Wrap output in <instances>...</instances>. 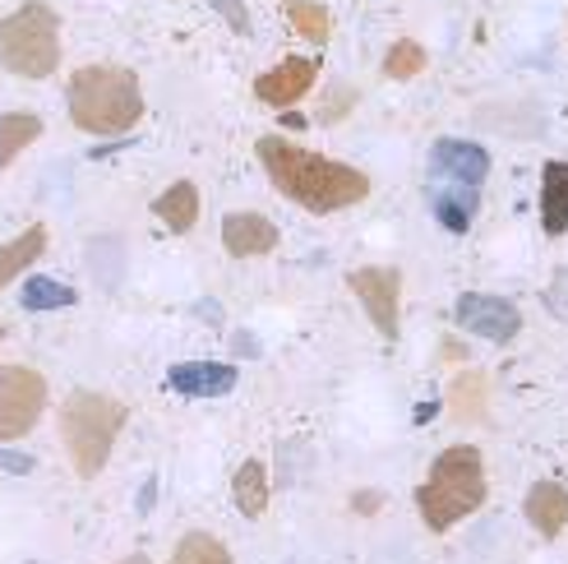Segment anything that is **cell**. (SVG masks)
Wrapping results in <instances>:
<instances>
[{
    "instance_id": "obj_1",
    "label": "cell",
    "mask_w": 568,
    "mask_h": 564,
    "mask_svg": "<svg viewBox=\"0 0 568 564\" xmlns=\"http://www.w3.org/2000/svg\"><path fill=\"white\" fill-rule=\"evenodd\" d=\"M254 153H260L268 181L287 194L292 204H301L305 213H343V209L361 204L365 194H371V177H365L361 167L324 158V153H310V149L292 144V139H282V134H264Z\"/></svg>"
},
{
    "instance_id": "obj_2",
    "label": "cell",
    "mask_w": 568,
    "mask_h": 564,
    "mask_svg": "<svg viewBox=\"0 0 568 564\" xmlns=\"http://www.w3.org/2000/svg\"><path fill=\"white\" fill-rule=\"evenodd\" d=\"M486 500H490V482H486V459H480V449L476 444H448L444 454H435L430 472H425V482L416 491V510L430 532H448L463 518H471Z\"/></svg>"
},
{
    "instance_id": "obj_3",
    "label": "cell",
    "mask_w": 568,
    "mask_h": 564,
    "mask_svg": "<svg viewBox=\"0 0 568 564\" xmlns=\"http://www.w3.org/2000/svg\"><path fill=\"white\" fill-rule=\"evenodd\" d=\"M70 121L83 134L116 139L144 121V89L125 66H83L70 79Z\"/></svg>"
},
{
    "instance_id": "obj_4",
    "label": "cell",
    "mask_w": 568,
    "mask_h": 564,
    "mask_svg": "<svg viewBox=\"0 0 568 564\" xmlns=\"http://www.w3.org/2000/svg\"><path fill=\"white\" fill-rule=\"evenodd\" d=\"M125 403L111 399V393H93V389H74L70 399L61 403V416H55V426H61V444L74 463V472L83 482H93V476L106 467L111 449H116L121 431H125Z\"/></svg>"
},
{
    "instance_id": "obj_5",
    "label": "cell",
    "mask_w": 568,
    "mask_h": 564,
    "mask_svg": "<svg viewBox=\"0 0 568 564\" xmlns=\"http://www.w3.org/2000/svg\"><path fill=\"white\" fill-rule=\"evenodd\" d=\"M0 66L19 79H51L61 66V14L28 0L0 19Z\"/></svg>"
},
{
    "instance_id": "obj_6",
    "label": "cell",
    "mask_w": 568,
    "mask_h": 564,
    "mask_svg": "<svg viewBox=\"0 0 568 564\" xmlns=\"http://www.w3.org/2000/svg\"><path fill=\"white\" fill-rule=\"evenodd\" d=\"M47 412V380L33 365H0V444L23 440Z\"/></svg>"
},
{
    "instance_id": "obj_7",
    "label": "cell",
    "mask_w": 568,
    "mask_h": 564,
    "mask_svg": "<svg viewBox=\"0 0 568 564\" xmlns=\"http://www.w3.org/2000/svg\"><path fill=\"white\" fill-rule=\"evenodd\" d=\"M347 288L361 301L365 315H371L375 333L388 338V343H397V324H403V315H397V301H403V269H388V264L352 269Z\"/></svg>"
},
{
    "instance_id": "obj_8",
    "label": "cell",
    "mask_w": 568,
    "mask_h": 564,
    "mask_svg": "<svg viewBox=\"0 0 568 564\" xmlns=\"http://www.w3.org/2000/svg\"><path fill=\"white\" fill-rule=\"evenodd\" d=\"M453 324L471 338H486V343H514L523 333V310L508 296H490V292H463L453 305Z\"/></svg>"
},
{
    "instance_id": "obj_9",
    "label": "cell",
    "mask_w": 568,
    "mask_h": 564,
    "mask_svg": "<svg viewBox=\"0 0 568 564\" xmlns=\"http://www.w3.org/2000/svg\"><path fill=\"white\" fill-rule=\"evenodd\" d=\"M430 172L444 177L448 185H471L480 190L490 177V153L471 144V139H435L430 149Z\"/></svg>"
},
{
    "instance_id": "obj_10",
    "label": "cell",
    "mask_w": 568,
    "mask_h": 564,
    "mask_svg": "<svg viewBox=\"0 0 568 564\" xmlns=\"http://www.w3.org/2000/svg\"><path fill=\"white\" fill-rule=\"evenodd\" d=\"M315 79H320V66L310 61V56H287L282 66H273V70H264L260 79H254V98L287 111L315 89Z\"/></svg>"
},
{
    "instance_id": "obj_11",
    "label": "cell",
    "mask_w": 568,
    "mask_h": 564,
    "mask_svg": "<svg viewBox=\"0 0 568 564\" xmlns=\"http://www.w3.org/2000/svg\"><path fill=\"white\" fill-rule=\"evenodd\" d=\"M277 241H282V232L273 228V218H264V213L241 209V213L222 218V245H226V255H232V260H264V255H273V250H277Z\"/></svg>"
},
{
    "instance_id": "obj_12",
    "label": "cell",
    "mask_w": 568,
    "mask_h": 564,
    "mask_svg": "<svg viewBox=\"0 0 568 564\" xmlns=\"http://www.w3.org/2000/svg\"><path fill=\"white\" fill-rule=\"evenodd\" d=\"M241 380L236 365L226 361H176L172 371H166V384L185 399H222V393H232Z\"/></svg>"
},
{
    "instance_id": "obj_13",
    "label": "cell",
    "mask_w": 568,
    "mask_h": 564,
    "mask_svg": "<svg viewBox=\"0 0 568 564\" xmlns=\"http://www.w3.org/2000/svg\"><path fill=\"white\" fill-rule=\"evenodd\" d=\"M448 416L458 421V426L490 421V375L486 371H463L448 384Z\"/></svg>"
},
{
    "instance_id": "obj_14",
    "label": "cell",
    "mask_w": 568,
    "mask_h": 564,
    "mask_svg": "<svg viewBox=\"0 0 568 564\" xmlns=\"http://www.w3.org/2000/svg\"><path fill=\"white\" fill-rule=\"evenodd\" d=\"M523 514H527V523L541 532L546 542L559 537V532L568 527V491L559 482H536L527 491V500H523Z\"/></svg>"
},
{
    "instance_id": "obj_15",
    "label": "cell",
    "mask_w": 568,
    "mask_h": 564,
    "mask_svg": "<svg viewBox=\"0 0 568 564\" xmlns=\"http://www.w3.org/2000/svg\"><path fill=\"white\" fill-rule=\"evenodd\" d=\"M541 232L546 236L568 232V162L559 158L541 167Z\"/></svg>"
},
{
    "instance_id": "obj_16",
    "label": "cell",
    "mask_w": 568,
    "mask_h": 564,
    "mask_svg": "<svg viewBox=\"0 0 568 564\" xmlns=\"http://www.w3.org/2000/svg\"><path fill=\"white\" fill-rule=\"evenodd\" d=\"M153 213L162 218L166 232H176V236L194 232V222H199V185L194 181H172L153 200Z\"/></svg>"
},
{
    "instance_id": "obj_17",
    "label": "cell",
    "mask_w": 568,
    "mask_h": 564,
    "mask_svg": "<svg viewBox=\"0 0 568 564\" xmlns=\"http://www.w3.org/2000/svg\"><path fill=\"white\" fill-rule=\"evenodd\" d=\"M430 213H435V222H439L444 232L463 236V232L471 228V218L480 213V194H476L471 185H448V190H435V194H430Z\"/></svg>"
},
{
    "instance_id": "obj_18",
    "label": "cell",
    "mask_w": 568,
    "mask_h": 564,
    "mask_svg": "<svg viewBox=\"0 0 568 564\" xmlns=\"http://www.w3.org/2000/svg\"><path fill=\"white\" fill-rule=\"evenodd\" d=\"M42 255H47V228H42V222H33L28 232H19L14 241L0 245V292H6L23 269H33Z\"/></svg>"
},
{
    "instance_id": "obj_19",
    "label": "cell",
    "mask_w": 568,
    "mask_h": 564,
    "mask_svg": "<svg viewBox=\"0 0 568 564\" xmlns=\"http://www.w3.org/2000/svg\"><path fill=\"white\" fill-rule=\"evenodd\" d=\"M232 500L245 518H264L268 510V467L260 459H245L232 476Z\"/></svg>"
},
{
    "instance_id": "obj_20",
    "label": "cell",
    "mask_w": 568,
    "mask_h": 564,
    "mask_svg": "<svg viewBox=\"0 0 568 564\" xmlns=\"http://www.w3.org/2000/svg\"><path fill=\"white\" fill-rule=\"evenodd\" d=\"M38 134H42V117H33V111H6V117H0V172H6L28 144H38Z\"/></svg>"
},
{
    "instance_id": "obj_21",
    "label": "cell",
    "mask_w": 568,
    "mask_h": 564,
    "mask_svg": "<svg viewBox=\"0 0 568 564\" xmlns=\"http://www.w3.org/2000/svg\"><path fill=\"white\" fill-rule=\"evenodd\" d=\"M23 310H70L74 301H79V292L74 288H65V282H55V278H47V273H33L23 282Z\"/></svg>"
},
{
    "instance_id": "obj_22",
    "label": "cell",
    "mask_w": 568,
    "mask_h": 564,
    "mask_svg": "<svg viewBox=\"0 0 568 564\" xmlns=\"http://www.w3.org/2000/svg\"><path fill=\"white\" fill-rule=\"evenodd\" d=\"M172 564H236V560L213 532H185L172 551Z\"/></svg>"
},
{
    "instance_id": "obj_23",
    "label": "cell",
    "mask_w": 568,
    "mask_h": 564,
    "mask_svg": "<svg viewBox=\"0 0 568 564\" xmlns=\"http://www.w3.org/2000/svg\"><path fill=\"white\" fill-rule=\"evenodd\" d=\"M282 10H287V19L296 23V33H301L305 42H315V47H324V42H328L333 19H328V10H324V6H315V0H282Z\"/></svg>"
},
{
    "instance_id": "obj_24",
    "label": "cell",
    "mask_w": 568,
    "mask_h": 564,
    "mask_svg": "<svg viewBox=\"0 0 568 564\" xmlns=\"http://www.w3.org/2000/svg\"><path fill=\"white\" fill-rule=\"evenodd\" d=\"M425 66H430V56H425V47L412 42V38L393 42L388 56H384V74H388V79H416Z\"/></svg>"
},
{
    "instance_id": "obj_25",
    "label": "cell",
    "mask_w": 568,
    "mask_h": 564,
    "mask_svg": "<svg viewBox=\"0 0 568 564\" xmlns=\"http://www.w3.org/2000/svg\"><path fill=\"white\" fill-rule=\"evenodd\" d=\"M352 107H356V89H352V83H337V89L320 102V121H324V125H337Z\"/></svg>"
},
{
    "instance_id": "obj_26",
    "label": "cell",
    "mask_w": 568,
    "mask_h": 564,
    "mask_svg": "<svg viewBox=\"0 0 568 564\" xmlns=\"http://www.w3.org/2000/svg\"><path fill=\"white\" fill-rule=\"evenodd\" d=\"M213 10L226 19V23H232V33H250V14H245V0H213Z\"/></svg>"
},
{
    "instance_id": "obj_27",
    "label": "cell",
    "mask_w": 568,
    "mask_h": 564,
    "mask_svg": "<svg viewBox=\"0 0 568 564\" xmlns=\"http://www.w3.org/2000/svg\"><path fill=\"white\" fill-rule=\"evenodd\" d=\"M0 467H6V472H33V459H28V454H10V449H0Z\"/></svg>"
},
{
    "instance_id": "obj_28",
    "label": "cell",
    "mask_w": 568,
    "mask_h": 564,
    "mask_svg": "<svg viewBox=\"0 0 568 564\" xmlns=\"http://www.w3.org/2000/svg\"><path fill=\"white\" fill-rule=\"evenodd\" d=\"M379 504H384V495H379V491H365V495H356V500H352V510H356V514H375Z\"/></svg>"
},
{
    "instance_id": "obj_29",
    "label": "cell",
    "mask_w": 568,
    "mask_h": 564,
    "mask_svg": "<svg viewBox=\"0 0 568 564\" xmlns=\"http://www.w3.org/2000/svg\"><path fill=\"white\" fill-rule=\"evenodd\" d=\"M232 352H236V356H254V352H260V343H254L250 333H236V338H232Z\"/></svg>"
},
{
    "instance_id": "obj_30",
    "label": "cell",
    "mask_w": 568,
    "mask_h": 564,
    "mask_svg": "<svg viewBox=\"0 0 568 564\" xmlns=\"http://www.w3.org/2000/svg\"><path fill=\"white\" fill-rule=\"evenodd\" d=\"M444 356H448V361H463V356H467V348L458 343V338H444Z\"/></svg>"
},
{
    "instance_id": "obj_31",
    "label": "cell",
    "mask_w": 568,
    "mask_h": 564,
    "mask_svg": "<svg viewBox=\"0 0 568 564\" xmlns=\"http://www.w3.org/2000/svg\"><path fill=\"white\" fill-rule=\"evenodd\" d=\"M116 564H153L149 555H125V560H116Z\"/></svg>"
},
{
    "instance_id": "obj_32",
    "label": "cell",
    "mask_w": 568,
    "mask_h": 564,
    "mask_svg": "<svg viewBox=\"0 0 568 564\" xmlns=\"http://www.w3.org/2000/svg\"><path fill=\"white\" fill-rule=\"evenodd\" d=\"M0 343H6V329H0Z\"/></svg>"
}]
</instances>
